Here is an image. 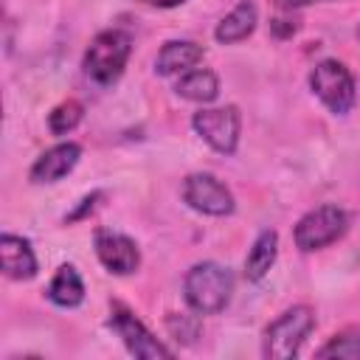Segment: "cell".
Returning a JSON list of instances; mask_svg holds the SVG:
<instances>
[{
    "mask_svg": "<svg viewBox=\"0 0 360 360\" xmlns=\"http://www.w3.org/2000/svg\"><path fill=\"white\" fill-rule=\"evenodd\" d=\"M186 304L200 315H217L228 307L233 292V276L217 262H200L186 273L183 281Z\"/></svg>",
    "mask_w": 360,
    "mask_h": 360,
    "instance_id": "1",
    "label": "cell"
},
{
    "mask_svg": "<svg viewBox=\"0 0 360 360\" xmlns=\"http://www.w3.org/2000/svg\"><path fill=\"white\" fill-rule=\"evenodd\" d=\"M129 53H132V37L127 31L118 28L101 31L84 53V73L98 84H112L124 73Z\"/></svg>",
    "mask_w": 360,
    "mask_h": 360,
    "instance_id": "2",
    "label": "cell"
},
{
    "mask_svg": "<svg viewBox=\"0 0 360 360\" xmlns=\"http://www.w3.org/2000/svg\"><path fill=\"white\" fill-rule=\"evenodd\" d=\"M312 326H315V312L307 304L287 309L264 332V357L287 360V357L298 354V349L307 340V335L312 332Z\"/></svg>",
    "mask_w": 360,
    "mask_h": 360,
    "instance_id": "3",
    "label": "cell"
},
{
    "mask_svg": "<svg viewBox=\"0 0 360 360\" xmlns=\"http://www.w3.org/2000/svg\"><path fill=\"white\" fill-rule=\"evenodd\" d=\"M309 87L335 115H343L354 107V98H357L354 79L349 68L335 59H323L315 65V70L309 73Z\"/></svg>",
    "mask_w": 360,
    "mask_h": 360,
    "instance_id": "4",
    "label": "cell"
},
{
    "mask_svg": "<svg viewBox=\"0 0 360 360\" xmlns=\"http://www.w3.org/2000/svg\"><path fill=\"white\" fill-rule=\"evenodd\" d=\"M346 225H349V217L343 208L321 205V208H315L298 219L292 236H295V245L301 250H321V248L338 242L346 233Z\"/></svg>",
    "mask_w": 360,
    "mask_h": 360,
    "instance_id": "5",
    "label": "cell"
},
{
    "mask_svg": "<svg viewBox=\"0 0 360 360\" xmlns=\"http://www.w3.org/2000/svg\"><path fill=\"white\" fill-rule=\"evenodd\" d=\"M194 129L202 135V141L219 152V155H233L239 143V110L233 104L217 107V110H200L194 112Z\"/></svg>",
    "mask_w": 360,
    "mask_h": 360,
    "instance_id": "6",
    "label": "cell"
},
{
    "mask_svg": "<svg viewBox=\"0 0 360 360\" xmlns=\"http://www.w3.org/2000/svg\"><path fill=\"white\" fill-rule=\"evenodd\" d=\"M110 326L118 332V338L124 340V346L129 349V354H135V357H141V360L172 357V349H166L127 307L112 304V309H110Z\"/></svg>",
    "mask_w": 360,
    "mask_h": 360,
    "instance_id": "7",
    "label": "cell"
},
{
    "mask_svg": "<svg viewBox=\"0 0 360 360\" xmlns=\"http://www.w3.org/2000/svg\"><path fill=\"white\" fill-rule=\"evenodd\" d=\"M183 200L194 211H202V214H211V217H225V214L233 211V194L214 174H205V172H197V174L186 177Z\"/></svg>",
    "mask_w": 360,
    "mask_h": 360,
    "instance_id": "8",
    "label": "cell"
},
{
    "mask_svg": "<svg viewBox=\"0 0 360 360\" xmlns=\"http://www.w3.org/2000/svg\"><path fill=\"white\" fill-rule=\"evenodd\" d=\"M96 256L110 273H118V276L135 273L141 264L138 245L132 239H127L124 233H112V231L96 233Z\"/></svg>",
    "mask_w": 360,
    "mask_h": 360,
    "instance_id": "9",
    "label": "cell"
},
{
    "mask_svg": "<svg viewBox=\"0 0 360 360\" xmlns=\"http://www.w3.org/2000/svg\"><path fill=\"white\" fill-rule=\"evenodd\" d=\"M79 158H82V146L79 143H59V146L48 149L31 166V183H56V180H62L65 174L73 172Z\"/></svg>",
    "mask_w": 360,
    "mask_h": 360,
    "instance_id": "10",
    "label": "cell"
},
{
    "mask_svg": "<svg viewBox=\"0 0 360 360\" xmlns=\"http://www.w3.org/2000/svg\"><path fill=\"white\" fill-rule=\"evenodd\" d=\"M0 264H3V273L8 278H17V281L34 278L37 256H34L28 239L14 236V233H3L0 236Z\"/></svg>",
    "mask_w": 360,
    "mask_h": 360,
    "instance_id": "11",
    "label": "cell"
},
{
    "mask_svg": "<svg viewBox=\"0 0 360 360\" xmlns=\"http://www.w3.org/2000/svg\"><path fill=\"white\" fill-rule=\"evenodd\" d=\"M197 62H202V48L197 42L188 39H172L160 48L158 59H155V70L160 76H172V73H186L191 70Z\"/></svg>",
    "mask_w": 360,
    "mask_h": 360,
    "instance_id": "12",
    "label": "cell"
},
{
    "mask_svg": "<svg viewBox=\"0 0 360 360\" xmlns=\"http://www.w3.org/2000/svg\"><path fill=\"white\" fill-rule=\"evenodd\" d=\"M253 28H256V6L250 0H242L231 14L222 17V22L217 25L214 37L222 45H231V42H239V39L250 37Z\"/></svg>",
    "mask_w": 360,
    "mask_h": 360,
    "instance_id": "13",
    "label": "cell"
},
{
    "mask_svg": "<svg viewBox=\"0 0 360 360\" xmlns=\"http://www.w3.org/2000/svg\"><path fill=\"white\" fill-rule=\"evenodd\" d=\"M48 298L56 307H79L82 304L84 284H82V276H79V270L73 264H62L56 270V276L48 284Z\"/></svg>",
    "mask_w": 360,
    "mask_h": 360,
    "instance_id": "14",
    "label": "cell"
},
{
    "mask_svg": "<svg viewBox=\"0 0 360 360\" xmlns=\"http://www.w3.org/2000/svg\"><path fill=\"white\" fill-rule=\"evenodd\" d=\"M276 248H278V233L276 231L267 228V231H262L256 236V242H253V248H250V253L245 259V276L250 281H262L267 276V270L276 262Z\"/></svg>",
    "mask_w": 360,
    "mask_h": 360,
    "instance_id": "15",
    "label": "cell"
},
{
    "mask_svg": "<svg viewBox=\"0 0 360 360\" xmlns=\"http://www.w3.org/2000/svg\"><path fill=\"white\" fill-rule=\"evenodd\" d=\"M177 96L188 98V101H200V104H208L217 98L219 93V82L211 70L205 68H197V70H186L180 79H177Z\"/></svg>",
    "mask_w": 360,
    "mask_h": 360,
    "instance_id": "16",
    "label": "cell"
},
{
    "mask_svg": "<svg viewBox=\"0 0 360 360\" xmlns=\"http://www.w3.org/2000/svg\"><path fill=\"white\" fill-rule=\"evenodd\" d=\"M82 115H84V107H82L76 98H68V101H62L59 107L51 110L48 127H51L53 135H65V132H70V129L82 121Z\"/></svg>",
    "mask_w": 360,
    "mask_h": 360,
    "instance_id": "17",
    "label": "cell"
},
{
    "mask_svg": "<svg viewBox=\"0 0 360 360\" xmlns=\"http://www.w3.org/2000/svg\"><path fill=\"white\" fill-rule=\"evenodd\" d=\"M318 357H349V360H360V332L335 335L326 346L318 349Z\"/></svg>",
    "mask_w": 360,
    "mask_h": 360,
    "instance_id": "18",
    "label": "cell"
},
{
    "mask_svg": "<svg viewBox=\"0 0 360 360\" xmlns=\"http://www.w3.org/2000/svg\"><path fill=\"white\" fill-rule=\"evenodd\" d=\"M166 326H169V332H172L177 340H183V343H191V340L197 338V332H200V321L191 318V315H169V318H166Z\"/></svg>",
    "mask_w": 360,
    "mask_h": 360,
    "instance_id": "19",
    "label": "cell"
},
{
    "mask_svg": "<svg viewBox=\"0 0 360 360\" xmlns=\"http://www.w3.org/2000/svg\"><path fill=\"white\" fill-rule=\"evenodd\" d=\"M98 200H101V191H93V194H90V197H84V200H82V205H79V208H76L70 217H65V219H68V222L82 219L87 211H93V208H96V202H98Z\"/></svg>",
    "mask_w": 360,
    "mask_h": 360,
    "instance_id": "20",
    "label": "cell"
},
{
    "mask_svg": "<svg viewBox=\"0 0 360 360\" xmlns=\"http://www.w3.org/2000/svg\"><path fill=\"white\" fill-rule=\"evenodd\" d=\"M138 3H146V6H158V8H172V6H180L186 0H138Z\"/></svg>",
    "mask_w": 360,
    "mask_h": 360,
    "instance_id": "21",
    "label": "cell"
},
{
    "mask_svg": "<svg viewBox=\"0 0 360 360\" xmlns=\"http://www.w3.org/2000/svg\"><path fill=\"white\" fill-rule=\"evenodd\" d=\"M307 3H318V0H284V6H307Z\"/></svg>",
    "mask_w": 360,
    "mask_h": 360,
    "instance_id": "22",
    "label": "cell"
}]
</instances>
